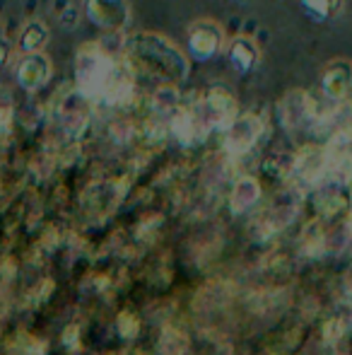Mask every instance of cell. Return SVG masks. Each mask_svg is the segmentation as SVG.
I'll return each instance as SVG.
<instances>
[{"label": "cell", "mask_w": 352, "mask_h": 355, "mask_svg": "<svg viewBox=\"0 0 352 355\" xmlns=\"http://www.w3.org/2000/svg\"><path fill=\"white\" fill-rule=\"evenodd\" d=\"M118 331L123 334L126 338H131V336H136L138 334V329H140V322H138L136 317H133L131 312H123V314H118Z\"/></svg>", "instance_id": "cell-17"}, {"label": "cell", "mask_w": 352, "mask_h": 355, "mask_svg": "<svg viewBox=\"0 0 352 355\" xmlns=\"http://www.w3.org/2000/svg\"><path fill=\"white\" fill-rule=\"evenodd\" d=\"M352 92V61L335 58L321 71V94L326 102L343 104Z\"/></svg>", "instance_id": "cell-8"}, {"label": "cell", "mask_w": 352, "mask_h": 355, "mask_svg": "<svg viewBox=\"0 0 352 355\" xmlns=\"http://www.w3.org/2000/svg\"><path fill=\"white\" fill-rule=\"evenodd\" d=\"M225 136V150L232 157H244L246 153L256 148V143L263 136V121L256 114H237L227 128L222 131Z\"/></svg>", "instance_id": "cell-4"}, {"label": "cell", "mask_w": 352, "mask_h": 355, "mask_svg": "<svg viewBox=\"0 0 352 355\" xmlns=\"http://www.w3.org/2000/svg\"><path fill=\"white\" fill-rule=\"evenodd\" d=\"M80 94L89 102L126 104L136 92V71L126 58H113L97 44H87L75 61Z\"/></svg>", "instance_id": "cell-1"}, {"label": "cell", "mask_w": 352, "mask_h": 355, "mask_svg": "<svg viewBox=\"0 0 352 355\" xmlns=\"http://www.w3.org/2000/svg\"><path fill=\"white\" fill-rule=\"evenodd\" d=\"M48 44V27L44 22H27L19 32L17 46L24 53H41Z\"/></svg>", "instance_id": "cell-14"}, {"label": "cell", "mask_w": 352, "mask_h": 355, "mask_svg": "<svg viewBox=\"0 0 352 355\" xmlns=\"http://www.w3.org/2000/svg\"><path fill=\"white\" fill-rule=\"evenodd\" d=\"M343 196H340L338 191H326L324 198H321L319 203H316V208H319L321 215H335L343 208Z\"/></svg>", "instance_id": "cell-16"}, {"label": "cell", "mask_w": 352, "mask_h": 355, "mask_svg": "<svg viewBox=\"0 0 352 355\" xmlns=\"http://www.w3.org/2000/svg\"><path fill=\"white\" fill-rule=\"evenodd\" d=\"M10 39H8V34H5V29L0 27V68L5 66V63L10 61Z\"/></svg>", "instance_id": "cell-18"}, {"label": "cell", "mask_w": 352, "mask_h": 355, "mask_svg": "<svg viewBox=\"0 0 352 355\" xmlns=\"http://www.w3.org/2000/svg\"><path fill=\"white\" fill-rule=\"evenodd\" d=\"M227 58H230L232 68H234L239 75H249L259 66V58H261V51H259V44L249 37H239L230 44L227 49Z\"/></svg>", "instance_id": "cell-13"}, {"label": "cell", "mask_w": 352, "mask_h": 355, "mask_svg": "<svg viewBox=\"0 0 352 355\" xmlns=\"http://www.w3.org/2000/svg\"><path fill=\"white\" fill-rule=\"evenodd\" d=\"M85 15L99 29L118 32L131 22V5L128 0H85Z\"/></svg>", "instance_id": "cell-7"}, {"label": "cell", "mask_w": 352, "mask_h": 355, "mask_svg": "<svg viewBox=\"0 0 352 355\" xmlns=\"http://www.w3.org/2000/svg\"><path fill=\"white\" fill-rule=\"evenodd\" d=\"M193 112L201 119L205 131H212V128L225 131L227 123L237 116V99L230 89L210 87V89H205V94L201 97V102H198V107L193 109Z\"/></svg>", "instance_id": "cell-3"}, {"label": "cell", "mask_w": 352, "mask_h": 355, "mask_svg": "<svg viewBox=\"0 0 352 355\" xmlns=\"http://www.w3.org/2000/svg\"><path fill=\"white\" fill-rule=\"evenodd\" d=\"M167 116H169V128H172V133H174V138L176 141H181L183 145L198 143L207 133L193 109L176 107L174 112H169Z\"/></svg>", "instance_id": "cell-12"}, {"label": "cell", "mask_w": 352, "mask_h": 355, "mask_svg": "<svg viewBox=\"0 0 352 355\" xmlns=\"http://www.w3.org/2000/svg\"><path fill=\"white\" fill-rule=\"evenodd\" d=\"M186 46L196 61H210L217 53L225 49V32L217 22L212 19H201V22H193L188 29Z\"/></svg>", "instance_id": "cell-6"}, {"label": "cell", "mask_w": 352, "mask_h": 355, "mask_svg": "<svg viewBox=\"0 0 352 355\" xmlns=\"http://www.w3.org/2000/svg\"><path fill=\"white\" fill-rule=\"evenodd\" d=\"M51 78V61L44 53H27L17 66V83L24 89H39Z\"/></svg>", "instance_id": "cell-11"}, {"label": "cell", "mask_w": 352, "mask_h": 355, "mask_svg": "<svg viewBox=\"0 0 352 355\" xmlns=\"http://www.w3.org/2000/svg\"><path fill=\"white\" fill-rule=\"evenodd\" d=\"M292 177L302 189H316L328 182V157L326 148L319 145H304L292 162Z\"/></svg>", "instance_id": "cell-5"}, {"label": "cell", "mask_w": 352, "mask_h": 355, "mask_svg": "<svg viewBox=\"0 0 352 355\" xmlns=\"http://www.w3.org/2000/svg\"><path fill=\"white\" fill-rule=\"evenodd\" d=\"M343 3H345V0H331V5H333V10H338Z\"/></svg>", "instance_id": "cell-19"}, {"label": "cell", "mask_w": 352, "mask_h": 355, "mask_svg": "<svg viewBox=\"0 0 352 355\" xmlns=\"http://www.w3.org/2000/svg\"><path fill=\"white\" fill-rule=\"evenodd\" d=\"M280 114L282 121L290 131H306L314 123H319V112H316V104L311 102V97L306 92H290L280 102Z\"/></svg>", "instance_id": "cell-9"}, {"label": "cell", "mask_w": 352, "mask_h": 355, "mask_svg": "<svg viewBox=\"0 0 352 355\" xmlns=\"http://www.w3.org/2000/svg\"><path fill=\"white\" fill-rule=\"evenodd\" d=\"M299 5L311 19H319V22L328 19L331 15L335 12L333 5H331V0H299Z\"/></svg>", "instance_id": "cell-15"}, {"label": "cell", "mask_w": 352, "mask_h": 355, "mask_svg": "<svg viewBox=\"0 0 352 355\" xmlns=\"http://www.w3.org/2000/svg\"><path fill=\"white\" fill-rule=\"evenodd\" d=\"M126 61L133 71H140L162 85L183 83L191 73L188 58L176 44L155 32H138L126 42Z\"/></svg>", "instance_id": "cell-2"}, {"label": "cell", "mask_w": 352, "mask_h": 355, "mask_svg": "<svg viewBox=\"0 0 352 355\" xmlns=\"http://www.w3.org/2000/svg\"><path fill=\"white\" fill-rule=\"evenodd\" d=\"M263 198V187L256 177L246 174V177H239L232 187V193H230V208L234 215H246L251 213L256 206L261 203Z\"/></svg>", "instance_id": "cell-10"}]
</instances>
